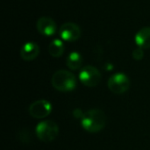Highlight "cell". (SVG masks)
Masks as SVG:
<instances>
[{
	"label": "cell",
	"mask_w": 150,
	"mask_h": 150,
	"mask_svg": "<svg viewBox=\"0 0 150 150\" xmlns=\"http://www.w3.org/2000/svg\"><path fill=\"white\" fill-rule=\"evenodd\" d=\"M134 40L139 47L142 49L150 48V26H145L139 30Z\"/></svg>",
	"instance_id": "10"
},
{
	"label": "cell",
	"mask_w": 150,
	"mask_h": 150,
	"mask_svg": "<svg viewBox=\"0 0 150 150\" xmlns=\"http://www.w3.org/2000/svg\"><path fill=\"white\" fill-rule=\"evenodd\" d=\"M29 114L34 119H43L47 117L52 112V105L46 99L33 102L28 109Z\"/></svg>",
	"instance_id": "6"
},
{
	"label": "cell",
	"mask_w": 150,
	"mask_h": 150,
	"mask_svg": "<svg viewBox=\"0 0 150 150\" xmlns=\"http://www.w3.org/2000/svg\"><path fill=\"white\" fill-rule=\"evenodd\" d=\"M67 66L71 70H77L83 64V57L78 52H72L68 55Z\"/></svg>",
	"instance_id": "11"
},
{
	"label": "cell",
	"mask_w": 150,
	"mask_h": 150,
	"mask_svg": "<svg viewBox=\"0 0 150 150\" xmlns=\"http://www.w3.org/2000/svg\"><path fill=\"white\" fill-rule=\"evenodd\" d=\"M51 83L53 87L62 92L71 91L76 87V77L73 73L65 69H60L54 73Z\"/></svg>",
	"instance_id": "2"
},
{
	"label": "cell",
	"mask_w": 150,
	"mask_h": 150,
	"mask_svg": "<svg viewBox=\"0 0 150 150\" xmlns=\"http://www.w3.org/2000/svg\"><path fill=\"white\" fill-rule=\"evenodd\" d=\"M106 124L105 113L100 109H91L82 116L81 125L89 133H98L104 129Z\"/></svg>",
	"instance_id": "1"
},
{
	"label": "cell",
	"mask_w": 150,
	"mask_h": 150,
	"mask_svg": "<svg viewBox=\"0 0 150 150\" xmlns=\"http://www.w3.org/2000/svg\"><path fill=\"white\" fill-rule=\"evenodd\" d=\"M144 56V52L143 49L141 47H137L133 51V57L134 59H135L136 61H140L143 58Z\"/></svg>",
	"instance_id": "13"
},
{
	"label": "cell",
	"mask_w": 150,
	"mask_h": 150,
	"mask_svg": "<svg viewBox=\"0 0 150 150\" xmlns=\"http://www.w3.org/2000/svg\"><path fill=\"white\" fill-rule=\"evenodd\" d=\"M38 32L45 36H51L56 32V23L48 17H41L36 23Z\"/></svg>",
	"instance_id": "8"
},
{
	"label": "cell",
	"mask_w": 150,
	"mask_h": 150,
	"mask_svg": "<svg viewBox=\"0 0 150 150\" xmlns=\"http://www.w3.org/2000/svg\"><path fill=\"white\" fill-rule=\"evenodd\" d=\"M109 90L117 95H120L128 91L130 87V80L124 73H116L112 75L108 80Z\"/></svg>",
	"instance_id": "4"
},
{
	"label": "cell",
	"mask_w": 150,
	"mask_h": 150,
	"mask_svg": "<svg viewBox=\"0 0 150 150\" xmlns=\"http://www.w3.org/2000/svg\"><path fill=\"white\" fill-rule=\"evenodd\" d=\"M38 139L43 142H50L54 141L58 134V125L52 120H44L40 122L35 129Z\"/></svg>",
	"instance_id": "3"
},
{
	"label": "cell",
	"mask_w": 150,
	"mask_h": 150,
	"mask_svg": "<svg viewBox=\"0 0 150 150\" xmlns=\"http://www.w3.org/2000/svg\"><path fill=\"white\" fill-rule=\"evenodd\" d=\"M40 53V47L35 42H27L23 45L20 49V57L24 61H33L34 60Z\"/></svg>",
	"instance_id": "9"
},
{
	"label": "cell",
	"mask_w": 150,
	"mask_h": 150,
	"mask_svg": "<svg viewBox=\"0 0 150 150\" xmlns=\"http://www.w3.org/2000/svg\"><path fill=\"white\" fill-rule=\"evenodd\" d=\"M48 53L53 57H61L64 53V44L60 40H54L48 46Z\"/></svg>",
	"instance_id": "12"
},
{
	"label": "cell",
	"mask_w": 150,
	"mask_h": 150,
	"mask_svg": "<svg viewBox=\"0 0 150 150\" xmlns=\"http://www.w3.org/2000/svg\"><path fill=\"white\" fill-rule=\"evenodd\" d=\"M100 71L91 65L85 66L82 69L79 73V80L81 83L87 87H95L101 81Z\"/></svg>",
	"instance_id": "5"
},
{
	"label": "cell",
	"mask_w": 150,
	"mask_h": 150,
	"mask_svg": "<svg viewBox=\"0 0 150 150\" xmlns=\"http://www.w3.org/2000/svg\"><path fill=\"white\" fill-rule=\"evenodd\" d=\"M60 35L63 40L66 41H75L78 40L81 36V29L80 27L71 22H68L63 24L60 28Z\"/></svg>",
	"instance_id": "7"
}]
</instances>
